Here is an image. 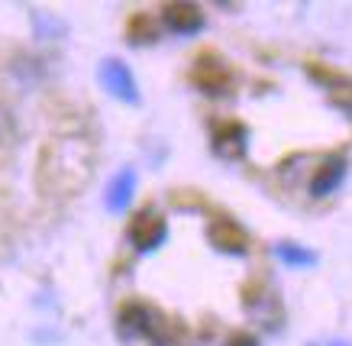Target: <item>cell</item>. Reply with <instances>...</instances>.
<instances>
[{"mask_svg": "<svg viewBox=\"0 0 352 346\" xmlns=\"http://www.w3.org/2000/svg\"><path fill=\"white\" fill-rule=\"evenodd\" d=\"M120 334L126 340L142 336L152 346H168V324H165L162 311H155V307H149L142 301L123 304V311H120Z\"/></svg>", "mask_w": 352, "mask_h": 346, "instance_id": "1", "label": "cell"}, {"mask_svg": "<svg viewBox=\"0 0 352 346\" xmlns=\"http://www.w3.org/2000/svg\"><path fill=\"white\" fill-rule=\"evenodd\" d=\"M191 85L207 94V98H226L230 91H233V68L226 65L220 55L207 52L201 55L191 68Z\"/></svg>", "mask_w": 352, "mask_h": 346, "instance_id": "2", "label": "cell"}, {"mask_svg": "<svg viewBox=\"0 0 352 346\" xmlns=\"http://www.w3.org/2000/svg\"><path fill=\"white\" fill-rule=\"evenodd\" d=\"M126 237L136 252H152V249H159L162 243H165L168 224H165V217H162L155 207H142V210L133 214V220H129Z\"/></svg>", "mask_w": 352, "mask_h": 346, "instance_id": "3", "label": "cell"}, {"mask_svg": "<svg viewBox=\"0 0 352 346\" xmlns=\"http://www.w3.org/2000/svg\"><path fill=\"white\" fill-rule=\"evenodd\" d=\"M210 146H214V152L223 162H236V159L245 155L249 130H245L239 120H223V123H217L214 133H210Z\"/></svg>", "mask_w": 352, "mask_h": 346, "instance_id": "4", "label": "cell"}, {"mask_svg": "<svg viewBox=\"0 0 352 346\" xmlns=\"http://www.w3.org/2000/svg\"><path fill=\"white\" fill-rule=\"evenodd\" d=\"M100 85L107 87V94H113L117 100H126V104H136L139 100L136 78H133V72L120 58H104L100 62Z\"/></svg>", "mask_w": 352, "mask_h": 346, "instance_id": "5", "label": "cell"}, {"mask_svg": "<svg viewBox=\"0 0 352 346\" xmlns=\"http://www.w3.org/2000/svg\"><path fill=\"white\" fill-rule=\"evenodd\" d=\"M162 23H165L175 36H197L207 20H204V10L197 3L178 0V3H165V7H162Z\"/></svg>", "mask_w": 352, "mask_h": 346, "instance_id": "6", "label": "cell"}, {"mask_svg": "<svg viewBox=\"0 0 352 346\" xmlns=\"http://www.w3.org/2000/svg\"><path fill=\"white\" fill-rule=\"evenodd\" d=\"M207 239L214 243V249L220 252H230V256H245L249 252V237H245V230L233 220H214L210 227H207Z\"/></svg>", "mask_w": 352, "mask_h": 346, "instance_id": "7", "label": "cell"}, {"mask_svg": "<svg viewBox=\"0 0 352 346\" xmlns=\"http://www.w3.org/2000/svg\"><path fill=\"white\" fill-rule=\"evenodd\" d=\"M346 159L342 155H327L320 162V169L314 172V178H310V195L314 197H327L333 195L336 188L342 184V178H346Z\"/></svg>", "mask_w": 352, "mask_h": 346, "instance_id": "8", "label": "cell"}, {"mask_svg": "<svg viewBox=\"0 0 352 346\" xmlns=\"http://www.w3.org/2000/svg\"><path fill=\"white\" fill-rule=\"evenodd\" d=\"M310 78L330 87L333 104H340L342 110H352V78L336 75V72H327L323 65H310Z\"/></svg>", "mask_w": 352, "mask_h": 346, "instance_id": "9", "label": "cell"}, {"mask_svg": "<svg viewBox=\"0 0 352 346\" xmlns=\"http://www.w3.org/2000/svg\"><path fill=\"white\" fill-rule=\"evenodd\" d=\"M133 195H136V172H133V169H123L107 188V210H113V214L126 210Z\"/></svg>", "mask_w": 352, "mask_h": 346, "instance_id": "10", "label": "cell"}, {"mask_svg": "<svg viewBox=\"0 0 352 346\" xmlns=\"http://www.w3.org/2000/svg\"><path fill=\"white\" fill-rule=\"evenodd\" d=\"M126 39L133 45H152L159 39V30H155V23H152L149 13H133L126 23Z\"/></svg>", "mask_w": 352, "mask_h": 346, "instance_id": "11", "label": "cell"}, {"mask_svg": "<svg viewBox=\"0 0 352 346\" xmlns=\"http://www.w3.org/2000/svg\"><path fill=\"white\" fill-rule=\"evenodd\" d=\"M275 252H278V259L285 262V266H291V269H307V266H314V262H317V256H314L307 246H300V243H291V239L278 243Z\"/></svg>", "mask_w": 352, "mask_h": 346, "instance_id": "12", "label": "cell"}, {"mask_svg": "<svg viewBox=\"0 0 352 346\" xmlns=\"http://www.w3.org/2000/svg\"><path fill=\"white\" fill-rule=\"evenodd\" d=\"M223 346H262V343H258V340H256L252 334H233Z\"/></svg>", "mask_w": 352, "mask_h": 346, "instance_id": "13", "label": "cell"}, {"mask_svg": "<svg viewBox=\"0 0 352 346\" xmlns=\"http://www.w3.org/2000/svg\"><path fill=\"white\" fill-rule=\"evenodd\" d=\"M310 346H352V343L342 340V336H333V340H320V343H310Z\"/></svg>", "mask_w": 352, "mask_h": 346, "instance_id": "14", "label": "cell"}]
</instances>
